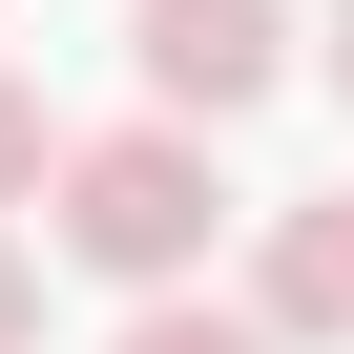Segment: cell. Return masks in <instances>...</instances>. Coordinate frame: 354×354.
Listing matches in <instances>:
<instances>
[{
  "instance_id": "1",
  "label": "cell",
  "mask_w": 354,
  "mask_h": 354,
  "mask_svg": "<svg viewBox=\"0 0 354 354\" xmlns=\"http://www.w3.org/2000/svg\"><path fill=\"white\" fill-rule=\"evenodd\" d=\"M42 230H63V271H104V292H167V271H209V230H230V188H209V125H104V146H42Z\"/></svg>"
},
{
  "instance_id": "2",
  "label": "cell",
  "mask_w": 354,
  "mask_h": 354,
  "mask_svg": "<svg viewBox=\"0 0 354 354\" xmlns=\"http://www.w3.org/2000/svg\"><path fill=\"white\" fill-rule=\"evenodd\" d=\"M125 63H146L167 125H230V104L292 84V0H125Z\"/></svg>"
},
{
  "instance_id": "3",
  "label": "cell",
  "mask_w": 354,
  "mask_h": 354,
  "mask_svg": "<svg viewBox=\"0 0 354 354\" xmlns=\"http://www.w3.org/2000/svg\"><path fill=\"white\" fill-rule=\"evenodd\" d=\"M250 333H271V354H333V333H354V188L271 209V250H250Z\"/></svg>"
},
{
  "instance_id": "4",
  "label": "cell",
  "mask_w": 354,
  "mask_h": 354,
  "mask_svg": "<svg viewBox=\"0 0 354 354\" xmlns=\"http://www.w3.org/2000/svg\"><path fill=\"white\" fill-rule=\"evenodd\" d=\"M125 354H271V333H250V313H209V292H188V271H167V292H146V313H125Z\"/></svg>"
},
{
  "instance_id": "5",
  "label": "cell",
  "mask_w": 354,
  "mask_h": 354,
  "mask_svg": "<svg viewBox=\"0 0 354 354\" xmlns=\"http://www.w3.org/2000/svg\"><path fill=\"white\" fill-rule=\"evenodd\" d=\"M42 146H63V125H42V84H0V209H42Z\"/></svg>"
},
{
  "instance_id": "6",
  "label": "cell",
  "mask_w": 354,
  "mask_h": 354,
  "mask_svg": "<svg viewBox=\"0 0 354 354\" xmlns=\"http://www.w3.org/2000/svg\"><path fill=\"white\" fill-rule=\"evenodd\" d=\"M0 354H42V250L0 230Z\"/></svg>"
},
{
  "instance_id": "7",
  "label": "cell",
  "mask_w": 354,
  "mask_h": 354,
  "mask_svg": "<svg viewBox=\"0 0 354 354\" xmlns=\"http://www.w3.org/2000/svg\"><path fill=\"white\" fill-rule=\"evenodd\" d=\"M333 104H354V0H333Z\"/></svg>"
}]
</instances>
